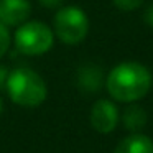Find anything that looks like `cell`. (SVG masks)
Returning <instances> with one entry per match:
<instances>
[{"label": "cell", "mask_w": 153, "mask_h": 153, "mask_svg": "<svg viewBox=\"0 0 153 153\" xmlns=\"http://www.w3.org/2000/svg\"><path fill=\"white\" fill-rule=\"evenodd\" d=\"M89 119L92 128L97 133L107 135V133L114 132L117 123H119V110H117V105L112 100L99 99L91 109Z\"/></svg>", "instance_id": "obj_5"}, {"label": "cell", "mask_w": 153, "mask_h": 153, "mask_svg": "<svg viewBox=\"0 0 153 153\" xmlns=\"http://www.w3.org/2000/svg\"><path fill=\"white\" fill-rule=\"evenodd\" d=\"M153 84L148 68L137 61L120 63L109 73L105 87L109 96L117 102H137L150 92Z\"/></svg>", "instance_id": "obj_1"}, {"label": "cell", "mask_w": 153, "mask_h": 153, "mask_svg": "<svg viewBox=\"0 0 153 153\" xmlns=\"http://www.w3.org/2000/svg\"><path fill=\"white\" fill-rule=\"evenodd\" d=\"M54 33L63 43L79 45L89 33V18L79 7H63L54 15Z\"/></svg>", "instance_id": "obj_4"}, {"label": "cell", "mask_w": 153, "mask_h": 153, "mask_svg": "<svg viewBox=\"0 0 153 153\" xmlns=\"http://www.w3.org/2000/svg\"><path fill=\"white\" fill-rule=\"evenodd\" d=\"M4 112V102H2V97H0V114Z\"/></svg>", "instance_id": "obj_15"}, {"label": "cell", "mask_w": 153, "mask_h": 153, "mask_svg": "<svg viewBox=\"0 0 153 153\" xmlns=\"http://www.w3.org/2000/svg\"><path fill=\"white\" fill-rule=\"evenodd\" d=\"M5 89L13 104L30 109L41 105L48 96V87L43 77L27 66H20L10 71Z\"/></svg>", "instance_id": "obj_2"}, {"label": "cell", "mask_w": 153, "mask_h": 153, "mask_svg": "<svg viewBox=\"0 0 153 153\" xmlns=\"http://www.w3.org/2000/svg\"><path fill=\"white\" fill-rule=\"evenodd\" d=\"M122 122L127 130L140 132L146 123V110L138 104L130 102V105H127V109L122 114Z\"/></svg>", "instance_id": "obj_9"}, {"label": "cell", "mask_w": 153, "mask_h": 153, "mask_svg": "<svg viewBox=\"0 0 153 153\" xmlns=\"http://www.w3.org/2000/svg\"><path fill=\"white\" fill-rule=\"evenodd\" d=\"M8 74H10V71H8V68H5L4 64H0V89H4V87L7 86Z\"/></svg>", "instance_id": "obj_12"}, {"label": "cell", "mask_w": 153, "mask_h": 153, "mask_svg": "<svg viewBox=\"0 0 153 153\" xmlns=\"http://www.w3.org/2000/svg\"><path fill=\"white\" fill-rule=\"evenodd\" d=\"M104 73L96 64H84L77 69V87L87 94H96L104 86Z\"/></svg>", "instance_id": "obj_7"}, {"label": "cell", "mask_w": 153, "mask_h": 153, "mask_svg": "<svg viewBox=\"0 0 153 153\" xmlns=\"http://www.w3.org/2000/svg\"><path fill=\"white\" fill-rule=\"evenodd\" d=\"M119 10L122 12H130V10H137L138 7H142V4L145 0H112Z\"/></svg>", "instance_id": "obj_11"}, {"label": "cell", "mask_w": 153, "mask_h": 153, "mask_svg": "<svg viewBox=\"0 0 153 153\" xmlns=\"http://www.w3.org/2000/svg\"><path fill=\"white\" fill-rule=\"evenodd\" d=\"M114 153H153V140L140 132H132L120 140Z\"/></svg>", "instance_id": "obj_8"}, {"label": "cell", "mask_w": 153, "mask_h": 153, "mask_svg": "<svg viewBox=\"0 0 153 153\" xmlns=\"http://www.w3.org/2000/svg\"><path fill=\"white\" fill-rule=\"evenodd\" d=\"M10 43H12L10 30H8V27H5L4 23H0V58L8 51Z\"/></svg>", "instance_id": "obj_10"}, {"label": "cell", "mask_w": 153, "mask_h": 153, "mask_svg": "<svg viewBox=\"0 0 153 153\" xmlns=\"http://www.w3.org/2000/svg\"><path fill=\"white\" fill-rule=\"evenodd\" d=\"M31 13L28 0H0V23L5 27H20Z\"/></svg>", "instance_id": "obj_6"}, {"label": "cell", "mask_w": 153, "mask_h": 153, "mask_svg": "<svg viewBox=\"0 0 153 153\" xmlns=\"http://www.w3.org/2000/svg\"><path fill=\"white\" fill-rule=\"evenodd\" d=\"M15 48L27 56H41L53 48V30L43 22H25L13 36Z\"/></svg>", "instance_id": "obj_3"}, {"label": "cell", "mask_w": 153, "mask_h": 153, "mask_svg": "<svg viewBox=\"0 0 153 153\" xmlns=\"http://www.w3.org/2000/svg\"><path fill=\"white\" fill-rule=\"evenodd\" d=\"M143 20H145L146 23H148L150 27L153 28V4H152V5H150V7L145 10V15H143Z\"/></svg>", "instance_id": "obj_14"}, {"label": "cell", "mask_w": 153, "mask_h": 153, "mask_svg": "<svg viewBox=\"0 0 153 153\" xmlns=\"http://www.w3.org/2000/svg\"><path fill=\"white\" fill-rule=\"evenodd\" d=\"M38 2H40L43 7H46V8H58L63 0H38Z\"/></svg>", "instance_id": "obj_13"}]
</instances>
